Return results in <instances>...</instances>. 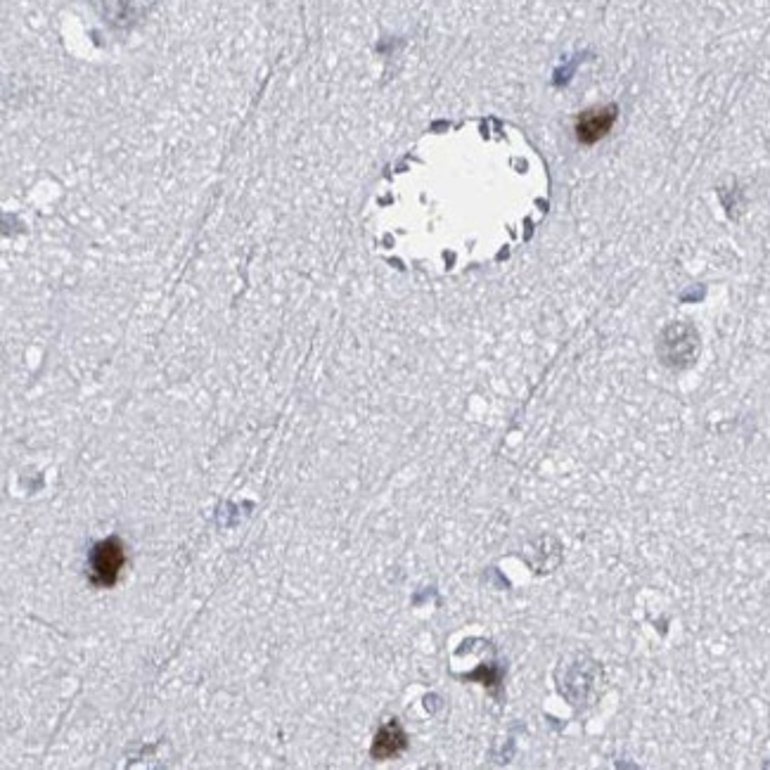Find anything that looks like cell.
<instances>
[{"mask_svg": "<svg viewBox=\"0 0 770 770\" xmlns=\"http://www.w3.org/2000/svg\"><path fill=\"white\" fill-rule=\"evenodd\" d=\"M550 171L512 124H441L387 166L370 197V226L391 252L439 268L510 252L550 209Z\"/></svg>", "mask_w": 770, "mask_h": 770, "instance_id": "cell-1", "label": "cell"}, {"mask_svg": "<svg viewBox=\"0 0 770 770\" xmlns=\"http://www.w3.org/2000/svg\"><path fill=\"white\" fill-rule=\"evenodd\" d=\"M126 564V548L117 536L105 538V541L95 543L91 550V560H88V581L95 588H114L117 586L121 569Z\"/></svg>", "mask_w": 770, "mask_h": 770, "instance_id": "cell-2", "label": "cell"}, {"mask_svg": "<svg viewBox=\"0 0 770 770\" xmlns=\"http://www.w3.org/2000/svg\"><path fill=\"white\" fill-rule=\"evenodd\" d=\"M406 747H408V735L403 733L401 723L391 718V721H387L380 730H377L370 754L372 759L387 761V759H394V756H399Z\"/></svg>", "mask_w": 770, "mask_h": 770, "instance_id": "cell-3", "label": "cell"}, {"mask_svg": "<svg viewBox=\"0 0 770 770\" xmlns=\"http://www.w3.org/2000/svg\"><path fill=\"white\" fill-rule=\"evenodd\" d=\"M614 119H616V107H600L581 114L579 124H576L579 140L583 145L598 143L602 136H607L609 128L614 124Z\"/></svg>", "mask_w": 770, "mask_h": 770, "instance_id": "cell-4", "label": "cell"}]
</instances>
